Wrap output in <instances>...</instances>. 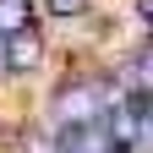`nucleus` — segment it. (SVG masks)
<instances>
[{"label":"nucleus","instance_id":"nucleus-1","mask_svg":"<svg viewBox=\"0 0 153 153\" xmlns=\"http://www.w3.org/2000/svg\"><path fill=\"white\" fill-rule=\"evenodd\" d=\"M115 99H120V82H115V76H104V71H76V76H66V82L49 93V131L104 120V109Z\"/></svg>","mask_w":153,"mask_h":153},{"label":"nucleus","instance_id":"nucleus-2","mask_svg":"<svg viewBox=\"0 0 153 153\" xmlns=\"http://www.w3.org/2000/svg\"><path fill=\"white\" fill-rule=\"evenodd\" d=\"M148 120H153V109H148L142 99H126V93L104 109V126H109V137H115V148H120V153H131V148L142 142Z\"/></svg>","mask_w":153,"mask_h":153},{"label":"nucleus","instance_id":"nucleus-3","mask_svg":"<svg viewBox=\"0 0 153 153\" xmlns=\"http://www.w3.org/2000/svg\"><path fill=\"white\" fill-rule=\"evenodd\" d=\"M49 60V44H44V27H27V33H11L6 38V76L11 82H22V76L44 71Z\"/></svg>","mask_w":153,"mask_h":153},{"label":"nucleus","instance_id":"nucleus-4","mask_svg":"<svg viewBox=\"0 0 153 153\" xmlns=\"http://www.w3.org/2000/svg\"><path fill=\"white\" fill-rule=\"evenodd\" d=\"M55 153H120V148H115V137H109L104 120H88V126L55 131Z\"/></svg>","mask_w":153,"mask_h":153},{"label":"nucleus","instance_id":"nucleus-5","mask_svg":"<svg viewBox=\"0 0 153 153\" xmlns=\"http://www.w3.org/2000/svg\"><path fill=\"white\" fill-rule=\"evenodd\" d=\"M38 27V0H0V38Z\"/></svg>","mask_w":153,"mask_h":153},{"label":"nucleus","instance_id":"nucleus-6","mask_svg":"<svg viewBox=\"0 0 153 153\" xmlns=\"http://www.w3.org/2000/svg\"><path fill=\"white\" fill-rule=\"evenodd\" d=\"M38 11H44L49 22H76V16L93 11V0H38Z\"/></svg>","mask_w":153,"mask_h":153},{"label":"nucleus","instance_id":"nucleus-7","mask_svg":"<svg viewBox=\"0 0 153 153\" xmlns=\"http://www.w3.org/2000/svg\"><path fill=\"white\" fill-rule=\"evenodd\" d=\"M137 16H142V27L153 33V0H137Z\"/></svg>","mask_w":153,"mask_h":153},{"label":"nucleus","instance_id":"nucleus-8","mask_svg":"<svg viewBox=\"0 0 153 153\" xmlns=\"http://www.w3.org/2000/svg\"><path fill=\"white\" fill-rule=\"evenodd\" d=\"M0 153H6V148H0Z\"/></svg>","mask_w":153,"mask_h":153}]
</instances>
